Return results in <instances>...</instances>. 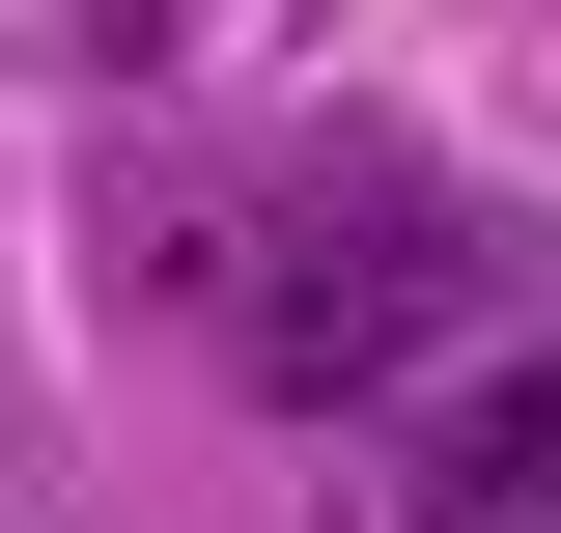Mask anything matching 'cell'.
<instances>
[{
  "label": "cell",
  "instance_id": "2",
  "mask_svg": "<svg viewBox=\"0 0 561 533\" xmlns=\"http://www.w3.org/2000/svg\"><path fill=\"white\" fill-rule=\"evenodd\" d=\"M421 533H561V337H505L478 394L421 421Z\"/></svg>",
  "mask_w": 561,
  "mask_h": 533
},
{
  "label": "cell",
  "instance_id": "1",
  "mask_svg": "<svg viewBox=\"0 0 561 533\" xmlns=\"http://www.w3.org/2000/svg\"><path fill=\"white\" fill-rule=\"evenodd\" d=\"M505 337H534V225L449 197V169H393V140L280 169L253 253H225V365H253L280 421H365V394H421V365H505Z\"/></svg>",
  "mask_w": 561,
  "mask_h": 533
}]
</instances>
